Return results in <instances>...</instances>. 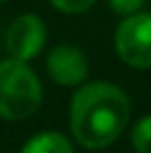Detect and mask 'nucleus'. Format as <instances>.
<instances>
[{"label":"nucleus","mask_w":151,"mask_h":153,"mask_svg":"<svg viewBox=\"0 0 151 153\" xmlns=\"http://www.w3.org/2000/svg\"><path fill=\"white\" fill-rule=\"evenodd\" d=\"M144 0H109V7L113 9L118 16H131V13H138L142 9Z\"/></svg>","instance_id":"nucleus-9"},{"label":"nucleus","mask_w":151,"mask_h":153,"mask_svg":"<svg viewBox=\"0 0 151 153\" xmlns=\"http://www.w3.org/2000/svg\"><path fill=\"white\" fill-rule=\"evenodd\" d=\"M131 144L136 153H151V115L140 118L131 129Z\"/></svg>","instance_id":"nucleus-7"},{"label":"nucleus","mask_w":151,"mask_h":153,"mask_svg":"<svg viewBox=\"0 0 151 153\" xmlns=\"http://www.w3.org/2000/svg\"><path fill=\"white\" fill-rule=\"evenodd\" d=\"M20 153H76L71 140L60 131H42L36 133L22 144Z\"/></svg>","instance_id":"nucleus-6"},{"label":"nucleus","mask_w":151,"mask_h":153,"mask_svg":"<svg viewBox=\"0 0 151 153\" xmlns=\"http://www.w3.org/2000/svg\"><path fill=\"white\" fill-rule=\"evenodd\" d=\"M54 4V9H58L60 13H69V16H78L85 13L96 4V0H49Z\"/></svg>","instance_id":"nucleus-8"},{"label":"nucleus","mask_w":151,"mask_h":153,"mask_svg":"<svg viewBox=\"0 0 151 153\" xmlns=\"http://www.w3.org/2000/svg\"><path fill=\"white\" fill-rule=\"evenodd\" d=\"M131 115L127 93L113 82H87L71 98L69 129L74 140L89 151L107 149L122 135Z\"/></svg>","instance_id":"nucleus-1"},{"label":"nucleus","mask_w":151,"mask_h":153,"mask_svg":"<svg viewBox=\"0 0 151 153\" xmlns=\"http://www.w3.org/2000/svg\"><path fill=\"white\" fill-rule=\"evenodd\" d=\"M45 67L49 78L60 87H80L89 73L85 51H80L74 45H56L47 53Z\"/></svg>","instance_id":"nucleus-5"},{"label":"nucleus","mask_w":151,"mask_h":153,"mask_svg":"<svg viewBox=\"0 0 151 153\" xmlns=\"http://www.w3.org/2000/svg\"><path fill=\"white\" fill-rule=\"evenodd\" d=\"M45 45H47V27L40 16L22 13L7 27L4 49H7L9 58L29 62L42 53Z\"/></svg>","instance_id":"nucleus-4"},{"label":"nucleus","mask_w":151,"mask_h":153,"mask_svg":"<svg viewBox=\"0 0 151 153\" xmlns=\"http://www.w3.org/2000/svg\"><path fill=\"white\" fill-rule=\"evenodd\" d=\"M113 47L124 65L151 69V13L138 11L124 16L113 33Z\"/></svg>","instance_id":"nucleus-3"},{"label":"nucleus","mask_w":151,"mask_h":153,"mask_svg":"<svg viewBox=\"0 0 151 153\" xmlns=\"http://www.w3.org/2000/svg\"><path fill=\"white\" fill-rule=\"evenodd\" d=\"M2 2H7V0H0V4H2Z\"/></svg>","instance_id":"nucleus-10"},{"label":"nucleus","mask_w":151,"mask_h":153,"mask_svg":"<svg viewBox=\"0 0 151 153\" xmlns=\"http://www.w3.org/2000/svg\"><path fill=\"white\" fill-rule=\"evenodd\" d=\"M42 104V82L27 62L0 60V118L27 120Z\"/></svg>","instance_id":"nucleus-2"}]
</instances>
